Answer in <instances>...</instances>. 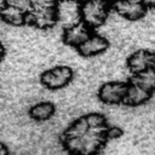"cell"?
I'll list each match as a JSON object with an SVG mask.
<instances>
[{"label":"cell","instance_id":"cell-1","mask_svg":"<svg viewBox=\"0 0 155 155\" xmlns=\"http://www.w3.org/2000/svg\"><path fill=\"white\" fill-rule=\"evenodd\" d=\"M105 130L90 128L81 137L62 139L63 147L71 155H96L108 142Z\"/></svg>","mask_w":155,"mask_h":155},{"label":"cell","instance_id":"cell-2","mask_svg":"<svg viewBox=\"0 0 155 155\" xmlns=\"http://www.w3.org/2000/svg\"><path fill=\"white\" fill-rule=\"evenodd\" d=\"M110 10V0H85L80 4L79 8L80 21L90 29H97L107 22Z\"/></svg>","mask_w":155,"mask_h":155},{"label":"cell","instance_id":"cell-3","mask_svg":"<svg viewBox=\"0 0 155 155\" xmlns=\"http://www.w3.org/2000/svg\"><path fill=\"white\" fill-rule=\"evenodd\" d=\"M74 78V71L68 65H56L46 69L40 75L41 85L51 91L67 87Z\"/></svg>","mask_w":155,"mask_h":155},{"label":"cell","instance_id":"cell-4","mask_svg":"<svg viewBox=\"0 0 155 155\" xmlns=\"http://www.w3.org/2000/svg\"><path fill=\"white\" fill-rule=\"evenodd\" d=\"M111 10L119 17L131 22L144 18L148 12V7L143 0H114Z\"/></svg>","mask_w":155,"mask_h":155},{"label":"cell","instance_id":"cell-5","mask_svg":"<svg viewBox=\"0 0 155 155\" xmlns=\"http://www.w3.org/2000/svg\"><path fill=\"white\" fill-rule=\"evenodd\" d=\"M128 82L125 81H108L98 90V98L104 104H122Z\"/></svg>","mask_w":155,"mask_h":155},{"label":"cell","instance_id":"cell-6","mask_svg":"<svg viewBox=\"0 0 155 155\" xmlns=\"http://www.w3.org/2000/svg\"><path fill=\"white\" fill-rule=\"evenodd\" d=\"M126 64L132 75L150 68H155V52L148 48L136 50L127 57Z\"/></svg>","mask_w":155,"mask_h":155},{"label":"cell","instance_id":"cell-7","mask_svg":"<svg viewBox=\"0 0 155 155\" xmlns=\"http://www.w3.org/2000/svg\"><path fill=\"white\" fill-rule=\"evenodd\" d=\"M109 48V40L97 33H91L87 39L76 47V51L80 56L82 57H94V56H99L103 52H105Z\"/></svg>","mask_w":155,"mask_h":155},{"label":"cell","instance_id":"cell-8","mask_svg":"<svg viewBox=\"0 0 155 155\" xmlns=\"http://www.w3.org/2000/svg\"><path fill=\"white\" fill-rule=\"evenodd\" d=\"M91 33H92V29H90L86 24L79 21L76 23L64 27L62 33V40L67 46L76 48L87 39V36Z\"/></svg>","mask_w":155,"mask_h":155},{"label":"cell","instance_id":"cell-9","mask_svg":"<svg viewBox=\"0 0 155 155\" xmlns=\"http://www.w3.org/2000/svg\"><path fill=\"white\" fill-rule=\"evenodd\" d=\"M0 21L12 28H19L27 25V13L5 1L0 4Z\"/></svg>","mask_w":155,"mask_h":155},{"label":"cell","instance_id":"cell-10","mask_svg":"<svg viewBox=\"0 0 155 155\" xmlns=\"http://www.w3.org/2000/svg\"><path fill=\"white\" fill-rule=\"evenodd\" d=\"M80 4L70 0H58L57 2V23H63L64 27L80 21Z\"/></svg>","mask_w":155,"mask_h":155},{"label":"cell","instance_id":"cell-11","mask_svg":"<svg viewBox=\"0 0 155 155\" xmlns=\"http://www.w3.org/2000/svg\"><path fill=\"white\" fill-rule=\"evenodd\" d=\"M151 97V93L143 90L138 85L133 82H128L125 97L122 99V104L127 107H139L144 103H147Z\"/></svg>","mask_w":155,"mask_h":155},{"label":"cell","instance_id":"cell-12","mask_svg":"<svg viewBox=\"0 0 155 155\" xmlns=\"http://www.w3.org/2000/svg\"><path fill=\"white\" fill-rule=\"evenodd\" d=\"M56 111V107L51 102H39L30 107L29 109V116L35 121H46L50 120Z\"/></svg>","mask_w":155,"mask_h":155},{"label":"cell","instance_id":"cell-13","mask_svg":"<svg viewBox=\"0 0 155 155\" xmlns=\"http://www.w3.org/2000/svg\"><path fill=\"white\" fill-rule=\"evenodd\" d=\"M130 82L138 85L139 87L153 94L155 92V68H150L144 71L133 74Z\"/></svg>","mask_w":155,"mask_h":155},{"label":"cell","instance_id":"cell-14","mask_svg":"<svg viewBox=\"0 0 155 155\" xmlns=\"http://www.w3.org/2000/svg\"><path fill=\"white\" fill-rule=\"evenodd\" d=\"M122 134H124V131L119 126H108L107 130H105V136H107L108 140L116 139V138L121 137Z\"/></svg>","mask_w":155,"mask_h":155},{"label":"cell","instance_id":"cell-15","mask_svg":"<svg viewBox=\"0 0 155 155\" xmlns=\"http://www.w3.org/2000/svg\"><path fill=\"white\" fill-rule=\"evenodd\" d=\"M5 54H6V48H5V45H4V44L0 41V63L4 61Z\"/></svg>","mask_w":155,"mask_h":155},{"label":"cell","instance_id":"cell-16","mask_svg":"<svg viewBox=\"0 0 155 155\" xmlns=\"http://www.w3.org/2000/svg\"><path fill=\"white\" fill-rule=\"evenodd\" d=\"M0 155H8V148L2 142H0Z\"/></svg>","mask_w":155,"mask_h":155},{"label":"cell","instance_id":"cell-17","mask_svg":"<svg viewBox=\"0 0 155 155\" xmlns=\"http://www.w3.org/2000/svg\"><path fill=\"white\" fill-rule=\"evenodd\" d=\"M143 1H144V4L147 5L148 8L155 10V0H143Z\"/></svg>","mask_w":155,"mask_h":155},{"label":"cell","instance_id":"cell-18","mask_svg":"<svg viewBox=\"0 0 155 155\" xmlns=\"http://www.w3.org/2000/svg\"><path fill=\"white\" fill-rule=\"evenodd\" d=\"M70 1H75V2H78V4H81V2L85 1V0H70Z\"/></svg>","mask_w":155,"mask_h":155},{"label":"cell","instance_id":"cell-19","mask_svg":"<svg viewBox=\"0 0 155 155\" xmlns=\"http://www.w3.org/2000/svg\"><path fill=\"white\" fill-rule=\"evenodd\" d=\"M113 1H114V0H113Z\"/></svg>","mask_w":155,"mask_h":155}]
</instances>
